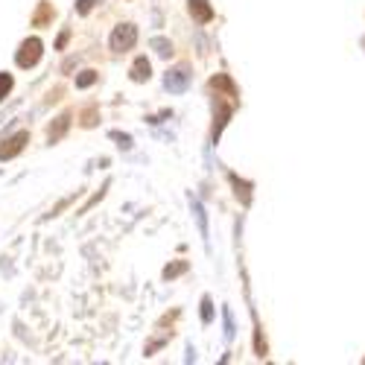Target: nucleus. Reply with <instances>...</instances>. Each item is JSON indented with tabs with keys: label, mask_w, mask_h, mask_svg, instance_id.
Masks as SVG:
<instances>
[{
	"label": "nucleus",
	"mask_w": 365,
	"mask_h": 365,
	"mask_svg": "<svg viewBox=\"0 0 365 365\" xmlns=\"http://www.w3.org/2000/svg\"><path fill=\"white\" fill-rule=\"evenodd\" d=\"M94 79H97V76H94V73H91V71H88V73H82V76H79V85L85 88V85H91V82H94Z\"/></svg>",
	"instance_id": "0eeeda50"
},
{
	"label": "nucleus",
	"mask_w": 365,
	"mask_h": 365,
	"mask_svg": "<svg viewBox=\"0 0 365 365\" xmlns=\"http://www.w3.org/2000/svg\"><path fill=\"white\" fill-rule=\"evenodd\" d=\"M9 88H12V79L6 73H0V100H4L9 94Z\"/></svg>",
	"instance_id": "423d86ee"
},
{
	"label": "nucleus",
	"mask_w": 365,
	"mask_h": 365,
	"mask_svg": "<svg viewBox=\"0 0 365 365\" xmlns=\"http://www.w3.org/2000/svg\"><path fill=\"white\" fill-rule=\"evenodd\" d=\"M190 12L199 18V21H210V6H207V0H190Z\"/></svg>",
	"instance_id": "7ed1b4c3"
},
{
	"label": "nucleus",
	"mask_w": 365,
	"mask_h": 365,
	"mask_svg": "<svg viewBox=\"0 0 365 365\" xmlns=\"http://www.w3.org/2000/svg\"><path fill=\"white\" fill-rule=\"evenodd\" d=\"M149 76V62H146V58H138V62H135V68H132V79H146Z\"/></svg>",
	"instance_id": "39448f33"
},
{
	"label": "nucleus",
	"mask_w": 365,
	"mask_h": 365,
	"mask_svg": "<svg viewBox=\"0 0 365 365\" xmlns=\"http://www.w3.org/2000/svg\"><path fill=\"white\" fill-rule=\"evenodd\" d=\"M135 36H138L135 26H129V24H126V26H117L114 36H111V47H114V50H129V47L135 44Z\"/></svg>",
	"instance_id": "f03ea898"
},
{
	"label": "nucleus",
	"mask_w": 365,
	"mask_h": 365,
	"mask_svg": "<svg viewBox=\"0 0 365 365\" xmlns=\"http://www.w3.org/2000/svg\"><path fill=\"white\" fill-rule=\"evenodd\" d=\"M24 140H26V135H18L15 140H9V146H4V149H0V158H12L15 152L24 146Z\"/></svg>",
	"instance_id": "20e7f679"
},
{
	"label": "nucleus",
	"mask_w": 365,
	"mask_h": 365,
	"mask_svg": "<svg viewBox=\"0 0 365 365\" xmlns=\"http://www.w3.org/2000/svg\"><path fill=\"white\" fill-rule=\"evenodd\" d=\"M38 56H41V41H38V38H29V41H24V44H21L18 65H21V68L36 65V62H38Z\"/></svg>",
	"instance_id": "f257e3e1"
}]
</instances>
